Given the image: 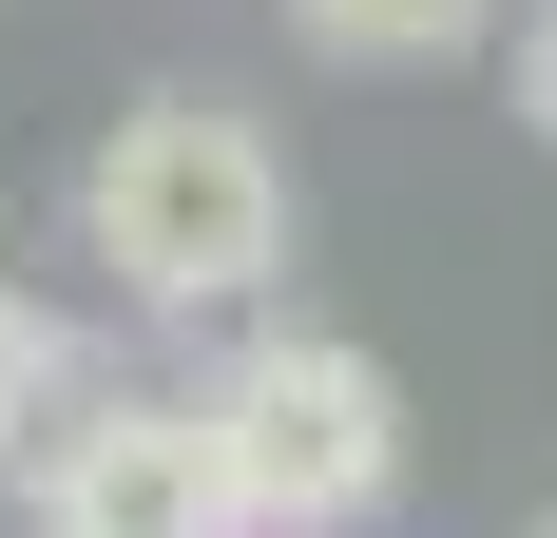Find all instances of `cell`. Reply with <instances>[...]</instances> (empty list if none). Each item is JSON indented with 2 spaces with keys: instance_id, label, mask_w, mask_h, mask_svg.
I'll use <instances>...</instances> for the list:
<instances>
[{
  "instance_id": "1",
  "label": "cell",
  "mask_w": 557,
  "mask_h": 538,
  "mask_svg": "<svg viewBox=\"0 0 557 538\" xmlns=\"http://www.w3.org/2000/svg\"><path fill=\"white\" fill-rule=\"evenodd\" d=\"M77 269L135 327H250L288 269V155L231 97H135L77 155Z\"/></svg>"
},
{
  "instance_id": "2",
  "label": "cell",
  "mask_w": 557,
  "mask_h": 538,
  "mask_svg": "<svg viewBox=\"0 0 557 538\" xmlns=\"http://www.w3.org/2000/svg\"><path fill=\"white\" fill-rule=\"evenodd\" d=\"M193 424H212L231 538H366L404 500V384H385V346H346V327H250V346L193 384Z\"/></svg>"
},
{
  "instance_id": "3",
  "label": "cell",
  "mask_w": 557,
  "mask_h": 538,
  "mask_svg": "<svg viewBox=\"0 0 557 538\" xmlns=\"http://www.w3.org/2000/svg\"><path fill=\"white\" fill-rule=\"evenodd\" d=\"M0 462H20V519L39 538H231L193 384H58Z\"/></svg>"
},
{
  "instance_id": "4",
  "label": "cell",
  "mask_w": 557,
  "mask_h": 538,
  "mask_svg": "<svg viewBox=\"0 0 557 538\" xmlns=\"http://www.w3.org/2000/svg\"><path fill=\"white\" fill-rule=\"evenodd\" d=\"M288 20H308L327 58H461L500 0H288Z\"/></svg>"
},
{
  "instance_id": "5",
  "label": "cell",
  "mask_w": 557,
  "mask_h": 538,
  "mask_svg": "<svg viewBox=\"0 0 557 538\" xmlns=\"http://www.w3.org/2000/svg\"><path fill=\"white\" fill-rule=\"evenodd\" d=\"M58 384H77V346H58V308H39V289H20V269H0V442L39 424Z\"/></svg>"
},
{
  "instance_id": "6",
  "label": "cell",
  "mask_w": 557,
  "mask_h": 538,
  "mask_svg": "<svg viewBox=\"0 0 557 538\" xmlns=\"http://www.w3.org/2000/svg\"><path fill=\"white\" fill-rule=\"evenodd\" d=\"M519 115H539V135H557V0H539V20H519Z\"/></svg>"
},
{
  "instance_id": "7",
  "label": "cell",
  "mask_w": 557,
  "mask_h": 538,
  "mask_svg": "<svg viewBox=\"0 0 557 538\" xmlns=\"http://www.w3.org/2000/svg\"><path fill=\"white\" fill-rule=\"evenodd\" d=\"M539 538H557V519H539Z\"/></svg>"
}]
</instances>
